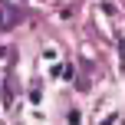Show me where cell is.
Returning a JSON list of instances; mask_svg holds the SVG:
<instances>
[{
  "label": "cell",
  "instance_id": "cell-1",
  "mask_svg": "<svg viewBox=\"0 0 125 125\" xmlns=\"http://www.w3.org/2000/svg\"><path fill=\"white\" fill-rule=\"evenodd\" d=\"M13 23H17V10H13L10 3H0V33L10 30Z\"/></svg>",
  "mask_w": 125,
  "mask_h": 125
}]
</instances>
